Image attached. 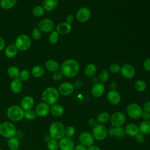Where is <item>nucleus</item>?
I'll use <instances>...</instances> for the list:
<instances>
[{"mask_svg": "<svg viewBox=\"0 0 150 150\" xmlns=\"http://www.w3.org/2000/svg\"><path fill=\"white\" fill-rule=\"evenodd\" d=\"M80 66L79 63L74 59H68L62 63L60 70L64 76L68 78L75 77L79 73Z\"/></svg>", "mask_w": 150, "mask_h": 150, "instance_id": "obj_1", "label": "nucleus"}, {"mask_svg": "<svg viewBox=\"0 0 150 150\" xmlns=\"http://www.w3.org/2000/svg\"><path fill=\"white\" fill-rule=\"evenodd\" d=\"M59 94L58 90L56 88L52 86L48 87L43 91L42 99L43 102L48 105H53L59 100Z\"/></svg>", "mask_w": 150, "mask_h": 150, "instance_id": "obj_2", "label": "nucleus"}, {"mask_svg": "<svg viewBox=\"0 0 150 150\" xmlns=\"http://www.w3.org/2000/svg\"><path fill=\"white\" fill-rule=\"evenodd\" d=\"M64 125L60 121L53 122L49 128V136L51 138L59 140L65 136Z\"/></svg>", "mask_w": 150, "mask_h": 150, "instance_id": "obj_3", "label": "nucleus"}, {"mask_svg": "<svg viewBox=\"0 0 150 150\" xmlns=\"http://www.w3.org/2000/svg\"><path fill=\"white\" fill-rule=\"evenodd\" d=\"M25 111L18 105L9 106L6 110V116L11 122H19L24 118Z\"/></svg>", "mask_w": 150, "mask_h": 150, "instance_id": "obj_4", "label": "nucleus"}, {"mask_svg": "<svg viewBox=\"0 0 150 150\" xmlns=\"http://www.w3.org/2000/svg\"><path fill=\"white\" fill-rule=\"evenodd\" d=\"M16 128L15 124L10 121H3L0 123V135L6 138H10L15 136Z\"/></svg>", "mask_w": 150, "mask_h": 150, "instance_id": "obj_5", "label": "nucleus"}, {"mask_svg": "<svg viewBox=\"0 0 150 150\" xmlns=\"http://www.w3.org/2000/svg\"><path fill=\"white\" fill-rule=\"evenodd\" d=\"M14 45L18 51L25 52L29 50L31 47L32 40L28 35L26 34H21L16 38Z\"/></svg>", "mask_w": 150, "mask_h": 150, "instance_id": "obj_6", "label": "nucleus"}, {"mask_svg": "<svg viewBox=\"0 0 150 150\" xmlns=\"http://www.w3.org/2000/svg\"><path fill=\"white\" fill-rule=\"evenodd\" d=\"M92 135L97 141H103L108 135V129L104 124H97L93 128Z\"/></svg>", "mask_w": 150, "mask_h": 150, "instance_id": "obj_7", "label": "nucleus"}, {"mask_svg": "<svg viewBox=\"0 0 150 150\" xmlns=\"http://www.w3.org/2000/svg\"><path fill=\"white\" fill-rule=\"evenodd\" d=\"M127 112L131 118L137 120L141 118L144 111L139 105L137 103H131L127 107Z\"/></svg>", "mask_w": 150, "mask_h": 150, "instance_id": "obj_8", "label": "nucleus"}, {"mask_svg": "<svg viewBox=\"0 0 150 150\" xmlns=\"http://www.w3.org/2000/svg\"><path fill=\"white\" fill-rule=\"evenodd\" d=\"M110 122L114 127L122 126L126 121V116L122 112H116L110 116Z\"/></svg>", "mask_w": 150, "mask_h": 150, "instance_id": "obj_9", "label": "nucleus"}, {"mask_svg": "<svg viewBox=\"0 0 150 150\" xmlns=\"http://www.w3.org/2000/svg\"><path fill=\"white\" fill-rule=\"evenodd\" d=\"M38 28L42 33H50L54 28V23L49 18H44L39 21Z\"/></svg>", "mask_w": 150, "mask_h": 150, "instance_id": "obj_10", "label": "nucleus"}, {"mask_svg": "<svg viewBox=\"0 0 150 150\" xmlns=\"http://www.w3.org/2000/svg\"><path fill=\"white\" fill-rule=\"evenodd\" d=\"M57 90L60 94L63 96H69L73 94L74 88L73 84L68 81H65L59 85Z\"/></svg>", "mask_w": 150, "mask_h": 150, "instance_id": "obj_11", "label": "nucleus"}, {"mask_svg": "<svg viewBox=\"0 0 150 150\" xmlns=\"http://www.w3.org/2000/svg\"><path fill=\"white\" fill-rule=\"evenodd\" d=\"M79 141L81 144L84 145L86 147L93 145L94 142V138L91 133L87 131H84L79 135Z\"/></svg>", "mask_w": 150, "mask_h": 150, "instance_id": "obj_12", "label": "nucleus"}, {"mask_svg": "<svg viewBox=\"0 0 150 150\" xmlns=\"http://www.w3.org/2000/svg\"><path fill=\"white\" fill-rule=\"evenodd\" d=\"M91 11L86 7L80 8L76 12V18L80 22L84 23L87 22L91 17Z\"/></svg>", "mask_w": 150, "mask_h": 150, "instance_id": "obj_13", "label": "nucleus"}, {"mask_svg": "<svg viewBox=\"0 0 150 150\" xmlns=\"http://www.w3.org/2000/svg\"><path fill=\"white\" fill-rule=\"evenodd\" d=\"M59 149L60 150H74V142L70 137H64L59 141Z\"/></svg>", "mask_w": 150, "mask_h": 150, "instance_id": "obj_14", "label": "nucleus"}, {"mask_svg": "<svg viewBox=\"0 0 150 150\" xmlns=\"http://www.w3.org/2000/svg\"><path fill=\"white\" fill-rule=\"evenodd\" d=\"M50 109V107L49 105L44 102H41L36 106L35 111L37 116L39 117H45L49 114Z\"/></svg>", "mask_w": 150, "mask_h": 150, "instance_id": "obj_15", "label": "nucleus"}, {"mask_svg": "<svg viewBox=\"0 0 150 150\" xmlns=\"http://www.w3.org/2000/svg\"><path fill=\"white\" fill-rule=\"evenodd\" d=\"M35 105L34 98L30 96H25L22 98L20 102V106L24 111L33 109Z\"/></svg>", "mask_w": 150, "mask_h": 150, "instance_id": "obj_16", "label": "nucleus"}, {"mask_svg": "<svg viewBox=\"0 0 150 150\" xmlns=\"http://www.w3.org/2000/svg\"><path fill=\"white\" fill-rule=\"evenodd\" d=\"M120 71L122 76L128 79L133 78L135 74V70L134 67L129 64H124L122 65L121 67Z\"/></svg>", "mask_w": 150, "mask_h": 150, "instance_id": "obj_17", "label": "nucleus"}, {"mask_svg": "<svg viewBox=\"0 0 150 150\" xmlns=\"http://www.w3.org/2000/svg\"><path fill=\"white\" fill-rule=\"evenodd\" d=\"M107 99L111 104L115 105L120 103L121 96L117 90H111L107 94Z\"/></svg>", "mask_w": 150, "mask_h": 150, "instance_id": "obj_18", "label": "nucleus"}, {"mask_svg": "<svg viewBox=\"0 0 150 150\" xmlns=\"http://www.w3.org/2000/svg\"><path fill=\"white\" fill-rule=\"evenodd\" d=\"M105 88L104 85L102 83L97 82L93 86L91 92L92 95L94 97L98 98L102 96L104 94L105 92Z\"/></svg>", "mask_w": 150, "mask_h": 150, "instance_id": "obj_19", "label": "nucleus"}, {"mask_svg": "<svg viewBox=\"0 0 150 150\" xmlns=\"http://www.w3.org/2000/svg\"><path fill=\"white\" fill-rule=\"evenodd\" d=\"M9 87L13 93L19 94L23 89V82L19 79H13L10 83Z\"/></svg>", "mask_w": 150, "mask_h": 150, "instance_id": "obj_20", "label": "nucleus"}, {"mask_svg": "<svg viewBox=\"0 0 150 150\" xmlns=\"http://www.w3.org/2000/svg\"><path fill=\"white\" fill-rule=\"evenodd\" d=\"M124 131L125 134L131 137H135V136L139 132L138 126L134 123L127 124L124 128Z\"/></svg>", "mask_w": 150, "mask_h": 150, "instance_id": "obj_21", "label": "nucleus"}, {"mask_svg": "<svg viewBox=\"0 0 150 150\" xmlns=\"http://www.w3.org/2000/svg\"><path fill=\"white\" fill-rule=\"evenodd\" d=\"M50 112L54 117H60L63 115L64 112V108L60 104H54L52 105L50 109Z\"/></svg>", "mask_w": 150, "mask_h": 150, "instance_id": "obj_22", "label": "nucleus"}, {"mask_svg": "<svg viewBox=\"0 0 150 150\" xmlns=\"http://www.w3.org/2000/svg\"><path fill=\"white\" fill-rule=\"evenodd\" d=\"M71 30V26L70 24L66 22H62L58 24L56 26V31L59 34L66 35L70 32Z\"/></svg>", "mask_w": 150, "mask_h": 150, "instance_id": "obj_23", "label": "nucleus"}, {"mask_svg": "<svg viewBox=\"0 0 150 150\" xmlns=\"http://www.w3.org/2000/svg\"><path fill=\"white\" fill-rule=\"evenodd\" d=\"M45 67L48 71L54 72L59 70L60 66L57 61L53 59H49L45 62Z\"/></svg>", "mask_w": 150, "mask_h": 150, "instance_id": "obj_24", "label": "nucleus"}, {"mask_svg": "<svg viewBox=\"0 0 150 150\" xmlns=\"http://www.w3.org/2000/svg\"><path fill=\"white\" fill-rule=\"evenodd\" d=\"M58 0H43L42 6L47 12H50L54 10L57 6Z\"/></svg>", "mask_w": 150, "mask_h": 150, "instance_id": "obj_25", "label": "nucleus"}, {"mask_svg": "<svg viewBox=\"0 0 150 150\" xmlns=\"http://www.w3.org/2000/svg\"><path fill=\"white\" fill-rule=\"evenodd\" d=\"M18 52V50L15 45H9L5 48V55L11 59L15 57Z\"/></svg>", "mask_w": 150, "mask_h": 150, "instance_id": "obj_26", "label": "nucleus"}, {"mask_svg": "<svg viewBox=\"0 0 150 150\" xmlns=\"http://www.w3.org/2000/svg\"><path fill=\"white\" fill-rule=\"evenodd\" d=\"M8 146L9 150H18L20 146L19 139L16 136L9 138L8 140Z\"/></svg>", "mask_w": 150, "mask_h": 150, "instance_id": "obj_27", "label": "nucleus"}, {"mask_svg": "<svg viewBox=\"0 0 150 150\" xmlns=\"http://www.w3.org/2000/svg\"><path fill=\"white\" fill-rule=\"evenodd\" d=\"M30 73L34 77L40 78L44 75L45 69L40 65H36L32 67Z\"/></svg>", "mask_w": 150, "mask_h": 150, "instance_id": "obj_28", "label": "nucleus"}, {"mask_svg": "<svg viewBox=\"0 0 150 150\" xmlns=\"http://www.w3.org/2000/svg\"><path fill=\"white\" fill-rule=\"evenodd\" d=\"M139 131L143 135H148L150 134V121H143L139 126Z\"/></svg>", "mask_w": 150, "mask_h": 150, "instance_id": "obj_29", "label": "nucleus"}, {"mask_svg": "<svg viewBox=\"0 0 150 150\" xmlns=\"http://www.w3.org/2000/svg\"><path fill=\"white\" fill-rule=\"evenodd\" d=\"M20 70L19 68L15 66H12L8 67L7 69L8 76L11 78L12 80L15 79H18L20 74Z\"/></svg>", "mask_w": 150, "mask_h": 150, "instance_id": "obj_30", "label": "nucleus"}, {"mask_svg": "<svg viewBox=\"0 0 150 150\" xmlns=\"http://www.w3.org/2000/svg\"><path fill=\"white\" fill-rule=\"evenodd\" d=\"M16 2V0H0V6L4 10H9L13 8Z\"/></svg>", "mask_w": 150, "mask_h": 150, "instance_id": "obj_31", "label": "nucleus"}, {"mask_svg": "<svg viewBox=\"0 0 150 150\" xmlns=\"http://www.w3.org/2000/svg\"><path fill=\"white\" fill-rule=\"evenodd\" d=\"M110 119V114L105 111L100 112L97 117V121L98 124H104L107 123Z\"/></svg>", "mask_w": 150, "mask_h": 150, "instance_id": "obj_32", "label": "nucleus"}, {"mask_svg": "<svg viewBox=\"0 0 150 150\" xmlns=\"http://www.w3.org/2000/svg\"><path fill=\"white\" fill-rule=\"evenodd\" d=\"M97 71L96 66L93 63L88 64L84 69V74L87 77L93 76Z\"/></svg>", "mask_w": 150, "mask_h": 150, "instance_id": "obj_33", "label": "nucleus"}, {"mask_svg": "<svg viewBox=\"0 0 150 150\" xmlns=\"http://www.w3.org/2000/svg\"><path fill=\"white\" fill-rule=\"evenodd\" d=\"M147 85L145 81L142 80H138L134 83L135 89L139 92H142L146 88Z\"/></svg>", "mask_w": 150, "mask_h": 150, "instance_id": "obj_34", "label": "nucleus"}, {"mask_svg": "<svg viewBox=\"0 0 150 150\" xmlns=\"http://www.w3.org/2000/svg\"><path fill=\"white\" fill-rule=\"evenodd\" d=\"M45 12V10L41 5H36L34 6L32 9V13L33 15L35 17H41L42 16Z\"/></svg>", "mask_w": 150, "mask_h": 150, "instance_id": "obj_35", "label": "nucleus"}, {"mask_svg": "<svg viewBox=\"0 0 150 150\" xmlns=\"http://www.w3.org/2000/svg\"><path fill=\"white\" fill-rule=\"evenodd\" d=\"M47 148L48 150H59V145L58 140L51 138L47 144Z\"/></svg>", "mask_w": 150, "mask_h": 150, "instance_id": "obj_36", "label": "nucleus"}, {"mask_svg": "<svg viewBox=\"0 0 150 150\" xmlns=\"http://www.w3.org/2000/svg\"><path fill=\"white\" fill-rule=\"evenodd\" d=\"M59 38V34L56 30L51 32L49 36V41L50 44L54 45L57 43Z\"/></svg>", "mask_w": 150, "mask_h": 150, "instance_id": "obj_37", "label": "nucleus"}, {"mask_svg": "<svg viewBox=\"0 0 150 150\" xmlns=\"http://www.w3.org/2000/svg\"><path fill=\"white\" fill-rule=\"evenodd\" d=\"M124 129L122 127H114V137L118 139H122L125 136Z\"/></svg>", "mask_w": 150, "mask_h": 150, "instance_id": "obj_38", "label": "nucleus"}, {"mask_svg": "<svg viewBox=\"0 0 150 150\" xmlns=\"http://www.w3.org/2000/svg\"><path fill=\"white\" fill-rule=\"evenodd\" d=\"M109 77H110V74L108 71L107 70H103L99 73L98 76V79L100 83H103L106 82L108 80Z\"/></svg>", "mask_w": 150, "mask_h": 150, "instance_id": "obj_39", "label": "nucleus"}, {"mask_svg": "<svg viewBox=\"0 0 150 150\" xmlns=\"http://www.w3.org/2000/svg\"><path fill=\"white\" fill-rule=\"evenodd\" d=\"M37 117L36 112L33 109L25 111L24 118L27 120H33Z\"/></svg>", "mask_w": 150, "mask_h": 150, "instance_id": "obj_40", "label": "nucleus"}, {"mask_svg": "<svg viewBox=\"0 0 150 150\" xmlns=\"http://www.w3.org/2000/svg\"><path fill=\"white\" fill-rule=\"evenodd\" d=\"M31 36L34 40H38L42 38V32L38 27L34 28L31 32Z\"/></svg>", "mask_w": 150, "mask_h": 150, "instance_id": "obj_41", "label": "nucleus"}, {"mask_svg": "<svg viewBox=\"0 0 150 150\" xmlns=\"http://www.w3.org/2000/svg\"><path fill=\"white\" fill-rule=\"evenodd\" d=\"M30 76V73L28 70H22L21 71L19 78L22 82L28 80Z\"/></svg>", "mask_w": 150, "mask_h": 150, "instance_id": "obj_42", "label": "nucleus"}, {"mask_svg": "<svg viewBox=\"0 0 150 150\" xmlns=\"http://www.w3.org/2000/svg\"><path fill=\"white\" fill-rule=\"evenodd\" d=\"M76 133V130L75 128L71 125L67 126V127H66L65 129V135L67 137H72Z\"/></svg>", "mask_w": 150, "mask_h": 150, "instance_id": "obj_43", "label": "nucleus"}, {"mask_svg": "<svg viewBox=\"0 0 150 150\" xmlns=\"http://www.w3.org/2000/svg\"><path fill=\"white\" fill-rule=\"evenodd\" d=\"M110 70L112 73H118L121 70V66L117 63H114L110 66Z\"/></svg>", "mask_w": 150, "mask_h": 150, "instance_id": "obj_44", "label": "nucleus"}, {"mask_svg": "<svg viewBox=\"0 0 150 150\" xmlns=\"http://www.w3.org/2000/svg\"><path fill=\"white\" fill-rule=\"evenodd\" d=\"M63 76V74H62V73L61 72L60 70H57L56 71L53 72V75H52L53 79L55 81L60 80L62 79Z\"/></svg>", "mask_w": 150, "mask_h": 150, "instance_id": "obj_45", "label": "nucleus"}, {"mask_svg": "<svg viewBox=\"0 0 150 150\" xmlns=\"http://www.w3.org/2000/svg\"><path fill=\"white\" fill-rule=\"evenodd\" d=\"M135 139L137 142L141 143V144L144 142L145 141V138L144 137V135H143L140 132H139L135 136Z\"/></svg>", "mask_w": 150, "mask_h": 150, "instance_id": "obj_46", "label": "nucleus"}, {"mask_svg": "<svg viewBox=\"0 0 150 150\" xmlns=\"http://www.w3.org/2000/svg\"><path fill=\"white\" fill-rule=\"evenodd\" d=\"M142 108V110H143L144 112H150V101H146L144 104Z\"/></svg>", "mask_w": 150, "mask_h": 150, "instance_id": "obj_47", "label": "nucleus"}, {"mask_svg": "<svg viewBox=\"0 0 150 150\" xmlns=\"http://www.w3.org/2000/svg\"><path fill=\"white\" fill-rule=\"evenodd\" d=\"M143 66H144V69L146 71H150V59H148L145 60V62H144Z\"/></svg>", "mask_w": 150, "mask_h": 150, "instance_id": "obj_48", "label": "nucleus"}, {"mask_svg": "<svg viewBox=\"0 0 150 150\" xmlns=\"http://www.w3.org/2000/svg\"><path fill=\"white\" fill-rule=\"evenodd\" d=\"M97 124V120L94 118H91L88 121V124L92 127H94Z\"/></svg>", "mask_w": 150, "mask_h": 150, "instance_id": "obj_49", "label": "nucleus"}, {"mask_svg": "<svg viewBox=\"0 0 150 150\" xmlns=\"http://www.w3.org/2000/svg\"><path fill=\"white\" fill-rule=\"evenodd\" d=\"M141 118L144 121H149L150 120V112H144L142 114Z\"/></svg>", "mask_w": 150, "mask_h": 150, "instance_id": "obj_50", "label": "nucleus"}, {"mask_svg": "<svg viewBox=\"0 0 150 150\" xmlns=\"http://www.w3.org/2000/svg\"><path fill=\"white\" fill-rule=\"evenodd\" d=\"M83 84V83L82 81L81 80H77L76 81H75V83L73 84V86H74V88H80L82 86Z\"/></svg>", "mask_w": 150, "mask_h": 150, "instance_id": "obj_51", "label": "nucleus"}, {"mask_svg": "<svg viewBox=\"0 0 150 150\" xmlns=\"http://www.w3.org/2000/svg\"><path fill=\"white\" fill-rule=\"evenodd\" d=\"M5 47V39L0 36V52L2 51Z\"/></svg>", "mask_w": 150, "mask_h": 150, "instance_id": "obj_52", "label": "nucleus"}, {"mask_svg": "<svg viewBox=\"0 0 150 150\" xmlns=\"http://www.w3.org/2000/svg\"><path fill=\"white\" fill-rule=\"evenodd\" d=\"M74 21V16L72 15H68L66 17V22L67 23H71Z\"/></svg>", "mask_w": 150, "mask_h": 150, "instance_id": "obj_53", "label": "nucleus"}, {"mask_svg": "<svg viewBox=\"0 0 150 150\" xmlns=\"http://www.w3.org/2000/svg\"><path fill=\"white\" fill-rule=\"evenodd\" d=\"M74 150H87V148L86 146H85L84 145L80 144L77 145L75 147V148L74 149Z\"/></svg>", "mask_w": 150, "mask_h": 150, "instance_id": "obj_54", "label": "nucleus"}, {"mask_svg": "<svg viewBox=\"0 0 150 150\" xmlns=\"http://www.w3.org/2000/svg\"><path fill=\"white\" fill-rule=\"evenodd\" d=\"M108 135L111 137H114V127L108 129Z\"/></svg>", "mask_w": 150, "mask_h": 150, "instance_id": "obj_55", "label": "nucleus"}, {"mask_svg": "<svg viewBox=\"0 0 150 150\" xmlns=\"http://www.w3.org/2000/svg\"><path fill=\"white\" fill-rule=\"evenodd\" d=\"M87 150H101V149L99 146L95 145H92L89 147H88Z\"/></svg>", "mask_w": 150, "mask_h": 150, "instance_id": "obj_56", "label": "nucleus"}, {"mask_svg": "<svg viewBox=\"0 0 150 150\" xmlns=\"http://www.w3.org/2000/svg\"><path fill=\"white\" fill-rule=\"evenodd\" d=\"M110 87L111 88V90H115L117 87V83L115 81H112L110 84Z\"/></svg>", "mask_w": 150, "mask_h": 150, "instance_id": "obj_57", "label": "nucleus"}, {"mask_svg": "<svg viewBox=\"0 0 150 150\" xmlns=\"http://www.w3.org/2000/svg\"><path fill=\"white\" fill-rule=\"evenodd\" d=\"M98 78H96V77H93V79H92V81H93V83H94V84L96 83H97V82H98Z\"/></svg>", "mask_w": 150, "mask_h": 150, "instance_id": "obj_58", "label": "nucleus"}, {"mask_svg": "<svg viewBox=\"0 0 150 150\" xmlns=\"http://www.w3.org/2000/svg\"><path fill=\"white\" fill-rule=\"evenodd\" d=\"M0 150H2V149H1V148H0Z\"/></svg>", "mask_w": 150, "mask_h": 150, "instance_id": "obj_59", "label": "nucleus"}]
</instances>
